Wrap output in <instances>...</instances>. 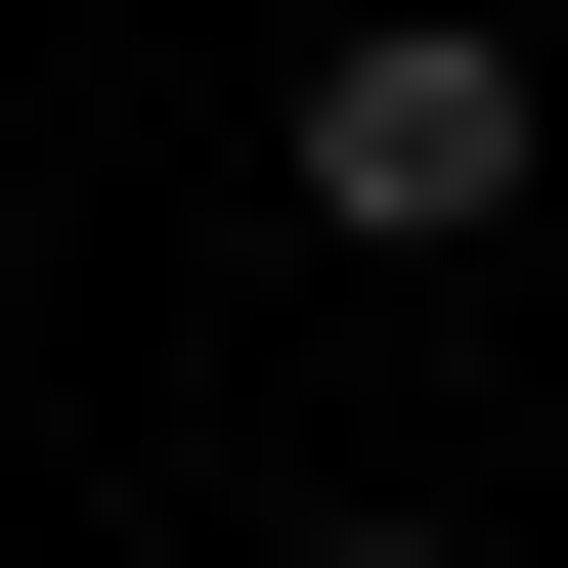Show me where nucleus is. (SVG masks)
Listing matches in <instances>:
<instances>
[{"mask_svg": "<svg viewBox=\"0 0 568 568\" xmlns=\"http://www.w3.org/2000/svg\"><path fill=\"white\" fill-rule=\"evenodd\" d=\"M306 568H437V481H351V525H306Z\"/></svg>", "mask_w": 568, "mask_h": 568, "instance_id": "f03ea898", "label": "nucleus"}, {"mask_svg": "<svg viewBox=\"0 0 568 568\" xmlns=\"http://www.w3.org/2000/svg\"><path fill=\"white\" fill-rule=\"evenodd\" d=\"M306 219H351V263H481V219H525V44H481V0L306 44Z\"/></svg>", "mask_w": 568, "mask_h": 568, "instance_id": "f257e3e1", "label": "nucleus"}]
</instances>
